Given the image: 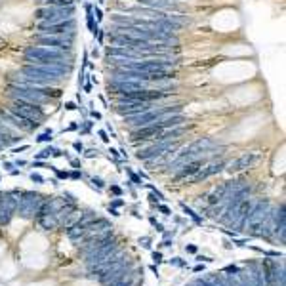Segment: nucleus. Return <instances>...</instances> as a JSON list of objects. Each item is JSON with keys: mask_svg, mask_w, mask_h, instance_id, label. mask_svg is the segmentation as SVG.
Wrapping results in <instances>:
<instances>
[{"mask_svg": "<svg viewBox=\"0 0 286 286\" xmlns=\"http://www.w3.org/2000/svg\"><path fill=\"white\" fill-rule=\"evenodd\" d=\"M23 56H25V61L35 63V65H59V67L73 65V57L69 52H61L56 48L40 46V44L38 46H25Z\"/></svg>", "mask_w": 286, "mask_h": 286, "instance_id": "nucleus-1", "label": "nucleus"}, {"mask_svg": "<svg viewBox=\"0 0 286 286\" xmlns=\"http://www.w3.org/2000/svg\"><path fill=\"white\" fill-rule=\"evenodd\" d=\"M8 96L12 99H25L31 103L44 105L48 103L50 98H59L61 90L54 86H19V84H8Z\"/></svg>", "mask_w": 286, "mask_h": 286, "instance_id": "nucleus-2", "label": "nucleus"}, {"mask_svg": "<svg viewBox=\"0 0 286 286\" xmlns=\"http://www.w3.org/2000/svg\"><path fill=\"white\" fill-rule=\"evenodd\" d=\"M8 111H12L15 117H19L21 120H25L27 124H31L33 128H38L46 113L42 111L40 105L31 103V101H25V99H12V103L6 107Z\"/></svg>", "mask_w": 286, "mask_h": 286, "instance_id": "nucleus-3", "label": "nucleus"}, {"mask_svg": "<svg viewBox=\"0 0 286 286\" xmlns=\"http://www.w3.org/2000/svg\"><path fill=\"white\" fill-rule=\"evenodd\" d=\"M214 145H216V141L212 140V138H199V140H195L193 143H189L187 147H183L182 151H175L178 155H175V161L170 162V168L182 166L185 162L196 159L199 155L208 153V149H212Z\"/></svg>", "mask_w": 286, "mask_h": 286, "instance_id": "nucleus-4", "label": "nucleus"}, {"mask_svg": "<svg viewBox=\"0 0 286 286\" xmlns=\"http://www.w3.org/2000/svg\"><path fill=\"white\" fill-rule=\"evenodd\" d=\"M75 6H42L35 12V19L46 23H59V21L73 19Z\"/></svg>", "mask_w": 286, "mask_h": 286, "instance_id": "nucleus-5", "label": "nucleus"}, {"mask_svg": "<svg viewBox=\"0 0 286 286\" xmlns=\"http://www.w3.org/2000/svg\"><path fill=\"white\" fill-rule=\"evenodd\" d=\"M42 204H44V199L38 193H35V191H25V193L19 195L17 212H19L21 217H33L38 214Z\"/></svg>", "mask_w": 286, "mask_h": 286, "instance_id": "nucleus-6", "label": "nucleus"}, {"mask_svg": "<svg viewBox=\"0 0 286 286\" xmlns=\"http://www.w3.org/2000/svg\"><path fill=\"white\" fill-rule=\"evenodd\" d=\"M19 195L17 191H10V193H0V225H6L12 216L17 212V203H19Z\"/></svg>", "mask_w": 286, "mask_h": 286, "instance_id": "nucleus-7", "label": "nucleus"}, {"mask_svg": "<svg viewBox=\"0 0 286 286\" xmlns=\"http://www.w3.org/2000/svg\"><path fill=\"white\" fill-rule=\"evenodd\" d=\"M75 29H77L75 17L67 21H59V23H46V21H40L36 35H59V36L75 35Z\"/></svg>", "mask_w": 286, "mask_h": 286, "instance_id": "nucleus-8", "label": "nucleus"}, {"mask_svg": "<svg viewBox=\"0 0 286 286\" xmlns=\"http://www.w3.org/2000/svg\"><path fill=\"white\" fill-rule=\"evenodd\" d=\"M36 42L40 46H48V48H56L61 50V52H69L73 50V40H75V35H35Z\"/></svg>", "mask_w": 286, "mask_h": 286, "instance_id": "nucleus-9", "label": "nucleus"}, {"mask_svg": "<svg viewBox=\"0 0 286 286\" xmlns=\"http://www.w3.org/2000/svg\"><path fill=\"white\" fill-rule=\"evenodd\" d=\"M175 149H178V143H174V141H155V143L147 147L145 151H140L136 157L140 161H153V159H159L164 153H170V151H175Z\"/></svg>", "mask_w": 286, "mask_h": 286, "instance_id": "nucleus-10", "label": "nucleus"}, {"mask_svg": "<svg viewBox=\"0 0 286 286\" xmlns=\"http://www.w3.org/2000/svg\"><path fill=\"white\" fill-rule=\"evenodd\" d=\"M267 214H269V203L267 201H259L252 206L250 210V216H248V229L254 231L256 235H258V229H261V225L266 222Z\"/></svg>", "mask_w": 286, "mask_h": 286, "instance_id": "nucleus-11", "label": "nucleus"}, {"mask_svg": "<svg viewBox=\"0 0 286 286\" xmlns=\"http://www.w3.org/2000/svg\"><path fill=\"white\" fill-rule=\"evenodd\" d=\"M258 161H259V153H256V151H254V153H245V155H240L237 161L231 162L227 170H229L231 174H237V172H243V170L252 168Z\"/></svg>", "mask_w": 286, "mask_h": 286, "instance_id": "nucleus-12", "label": "nucleus"}, {"mask_svg": "<svg viewBox=\"0 0 286 286\" xmlns=\"http://www.w3.org/2000/svg\"><path fill=\"white\" fill-rule=\"evenodd\" d=\"M162 132H164V128H162V126H157V124L141 126V128H136V130L132 132V141L157 140Z\"/></svg>", "mask_w": 286, "mask_h": 286, "instance_id": "nucleus-13", "label": "nucleus"}, {"mask_svg": "<svg viewBox=\"0 0 286 286\" xmlns=\"http://www.w3.org/2000/svg\"><path fill=\"white\" fill-rule=\"evenodd\" d=\"M225 166H227V162H225V161H214V162H210V164L203 166L195 175H193V182H201V180H206V178H210V175L219 174V172H222Z\"/></svg>", "mask_w": 286, "mask_h": 286, "instance_id": "nucleus-14", "label": "nucleus"}, {"mask_svg": "<svg viewBox=\"0 0 286 286\" xmlns=\"http://www.w3.org/2000/svg\"><path fill=\"white\" fill-rule=\"evenodd\" d=\"M203 166H204L203 159H193V161H189V162H185V164H183L182 170L175 174L174 180H185V178H193V175H195Z\"/></svg>", "mask_w": 286, "mask_h": 286, "instance_id": "nucleus-15", "label": "nucleus"}, {"mask_svg": "<svg viewBox=\"0 0 286 286\" xmlns=\"http://www.w3.org/2000/svg\"><path fill=\"white\" fill-rule=\"evenodd\" d=\"M138 2L147 8H161V10H174V12L182 10V6L174 0H138Z\"/></svg>", "mask_w": 286, "mask_h": 286, "instance_id": "nucleus-16", "label": "nucleus"}, {"mask_svg": "<svg viewBox=\"0 0 286 286\" xmlns=\"http://www.w3.org/2000/svg\"><path fill=\"white\" fill-rule=\"evenodd\" d=\"M0 136H2V138H4V140L10 143V145H12L14 141L19 140V138H17V132H15V128H12V126L8 124L6 120L2 119V117H0Z\"/></svg>", "mask_w": 286, "mask_h": 286, "instance_id": "nucleus-17", "label": "nucleus"}, {"mask_svg": "<svg viewBox=\"0 0 286 286\" xmlns=\"http://www.w3.org/2000/svg\"><path fill=\"white\" fill-rule=\"evenodd\" d=\"M44 6H73L75 0H42Z\"/></svg>", "mask_w": 286, "mask_h": 286, "instance_id": "nucleus-18", "label": "nucleus"}, {"mask_svg": "<svg viewBox=\"0 0 286 286\" xmlns=\"http://www.w3.org/2000/svg\"><path fill=\"white\" fill-rule=\"evenodd\" d=\"M86 12H88V15H86L88 27H90V31L94 33V35H98V27H94V14H92V6H86Z\"/></svg>", "mask_w": 286, "mask_h": 286, "instance_id": "nucleus-19", "label": "nucleus"}, {"mask_svg": "<svg viewBox=\"0 0 286 286\" xmlns=\"http://www.w3.org/2000/svg\"><path fill=\"white\" fill-rule=\"evenodd\" d=\"M109 286H134V279H130V275H126L124 279L115 280V282H111Z\"/></svg>", "mask_w": 286, "mask_h": 286, "instance_id": "nucleus-20", "label": "nucleus"}, {"mask_svg": "<svg viewBox=\"0 0 286 286\" xmlns=\"http://www.w3.org/2000/svg\"><path fill=\"white\" fill-rule=\"evenodd\" d=\"M50 140H52V130H48V132L40 134V136L36 138V141H50Z\"/></svg>", "mask_w": 286, "mask_h": 286, "instance_id": "nucleus-21", "label": "nucleus"}, {"mask_svg": "<svg viewBox=\"0 0 286 286\" xmlns=\"http://www.w3.org/2000/svg\"><path fill=\"white\" fill-rule=\"evenodd\" d=\"M50 153H54V149H44V151H40V153L36 155V159H46Z\"/></svg>", "mask_w": 286, "mask_h": 286, "instance_id": "nucleus-22", "label": "nucleus"}, {"mask_svg": "<svg viewBox=\"0 0 286 286\" xmlns=\"http://www.w3.org/2000/svg\"><path fill=\"white\" fill-rule=\"evenodd\" d=\"M31 180H33V182H36V183L44 182V178H42V175H38V174H33V175H31Z\"/></svg>", "mask_w": 286, "mask_h": 286, "instance_id": "nucleus-23", "label": "nucleus"}, {"mask_svg": "<svg viewBox=\"0 0 286 286\" xmlns=\"http://www.w3.org/2000/svg\"><path fill=\"white\" fill-rule=\"evenodd\" d=\"M65 107H67L69 111H75V109H77V107H75V103H67V105H65Z\"/></svg>", "mask_w": 286, "mask_h": 286, "instance_id": "nucleus-24", "label": "nucleus"}, {"mask_svg": "<svg viewBox=\"0 0 286 286\" xmlns=\"http://www.w3.org/2000/svg\"><path fill=\"white\" fill-rule=\"evenodd\" d=\"M36 2H42V0H36Z\"/></svg>", "mask_w": 286, "mask_h": 286, "instance_id": "nucleus-25", "label": "nucleus"}]
</instances>
